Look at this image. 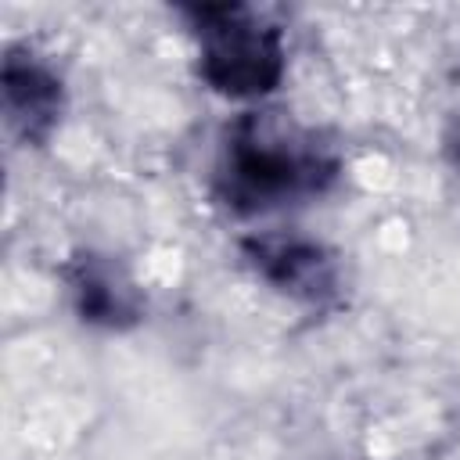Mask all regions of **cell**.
Returning a JSON list of instances; mask_svg holds the SVG:
<instances>
[{
    "mask_svg": "<svg viewBox=\"0 0 460 460\" xmlns=\"http://www.w3.org/2000/svg\"><path fill=\"white\" fill-rule=\"evenodd\" d=\"M244 266L277 295L302 305H331L341 288L338 255L298 230H259L241 237Z\"/></svg>",
    "mask_w": 460,
    "mask_h": 460,
    "instance_id": "3957f363",
    "label": "cell"
},
{
    "mask_svg": "<svg viewBox=\"0 0 460 460\" xmlns=\"http://www.w3.org/2000/svg\"><path fill=\"white\" fill-rule=\"evenodd\" d=\"M72 313L97 331H129L144 320V295L137 280L101 252H79L65 266Z\"/></svg>",
    "mask_w": 460,
    "mask_h": 460,
    "instance_id": "5b68a950",
    "label": "cell"
},
{
    "mask_svg": "<svg viewBox=\"0 0 460 460\" xmlns=\"http://www.w3.org/2000/svg\"><path fill=\"white\" fill-rule=\"evenodd\" d=\"M187 29L201 40L198 79L230 101H259L284 83L288 47L284 32L262 22L244 4H187L180 7Z\"/></svg>",
    "mask_w": 460,
    "mask_h": 460,
    "instance_id": "7a4b0ae2",
    "label": "cell"
},
{
    "mask_svg": "<svg viewBox=\"0 0 460 460\" xmlns=\"http://www.w3.org/2000/svg\"><path fill=\"white\" fill-rule=\"evenodd\" d=\"M338 151L313 129L277 111H244L223 137L212 190L237 216H259L334 187Z\"/></svg>",
    "mask_w": 460,
    "mask_h": 460,
    "instance_id": "6da1fadb",
    "label": "cell"
},
{
    "mask_svg": "<svg viewBox=\"0 0 460 460\" xmlns=\"http://www.w3.org/2000/svg\"><path fill=\"white\" fill-rule=\"evenodd\" d=\"M446 158H449V165L460 172V122L449 129V137H446Z\"/></svg>",
    "mask_w": 460,
    "mask_h": 460,
    "instance_id": "8992f818",
    "label": "cell"
},
{
    "mask_svg": "<svg viewBox=\"0 0 460 460\" xmlns=\"http://www.w3.org/2000/svg\"><path fill=\"white\" fill-rule=\"evenodd\" d=\"M0 97H4V119L11 133L29 147L47 144L58 133L68 108L61 72L25 43H14L4 50Z\"/></svg>",
    "mask_w": 460,
    "mask_h": 460,
    "instance_id": "277c9868",
    "label": "cell"
}]
</instances>
